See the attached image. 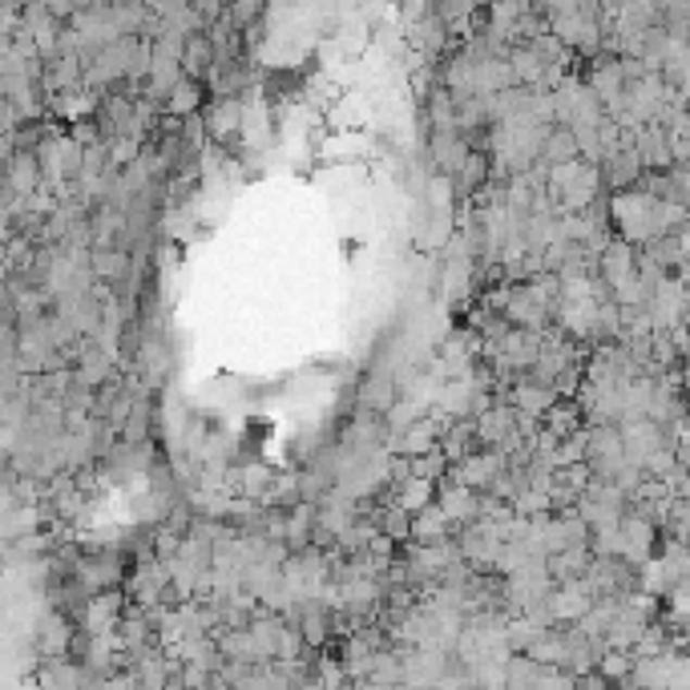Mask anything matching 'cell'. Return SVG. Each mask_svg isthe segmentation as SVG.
I'll list each match as a JSON object with an SVG mask.
<instances>
[{
    "instance_id": "9a60e30c",
    "label": "cell",
    "mask_w": 690,
    "mask_h": 690,
    "mask_svg": "<svg viewBox=\"0 0 690 690\" xmlns=\"http://www.w3.org/2000/svg\"><path fill=\"white\" fill-rule=\"evenodd\" d=\"M89 267H93L98 279L113 283L122 279V275H129V254L122 247H98V251L89 254Z\"/></svg>"
},
{
    "instance_id": "4fadbf2b",
    "label": "cell",
    "mask_w": 690,
    "mask_h": 690,
    "mask_svg": "<svg viewBox=\"0 0 690 690\" xmlns=\"http://www.w3.org/2000/svg\"><path fill=\"white\" fill-rule=\"evenodd\" d=\"M412 541L416 545H440V541H456V525L440 513V505L424 509L412 517Z\"/></svg>"
},
{
    "instance_id": "d6986e66",
    "label": "cell",
    "mask_w": 690,
    "mask_h": 690,
    "mask_svg": "<svg viewBox=\"0 0 690 690\" xmlns=\"http://www.w3.org/2000/svg\"><path fill=\"white\" fill-rule=\"evenodd\" d=\"M663 529H666V537H670V541H682V545H690V497H675V501H670Z\"/></svg>"
},
{
    "instance_id": "7a4b0ae2",
    "label": "cell",
    "mask_w": 690,
    "mask_h": 690,
    "mask_svg": "<svg viewBox=\"0 0 690 690\" xmlns=\"http://www.w3.org/2000/svg\"><path fill=\"white\" fill-rule=\"evenodd\" d=\"M647 178V166L642 158L635 154V146H626L618 154H610L602 162V183H606V195H626V190H638Z\"/></svg>"
},
{
    "instance_id": "5b68a950",
    "label": "cell",
    "mask_w": 690,
    "mask_h": 690,
    "mask_svg": "<svg viewBox=\"0 0 690 690\" xmlns=\"http://www.w3.org/2000/svg\"><path fill=\"white\" fill-rule=\"evenodd\" d=\"M557 400L562 396L553 392L550 384H537L534 376H522V380L513 384V392H509V404L522 412V416H529V421H545Z\"/></svg>"
},
{
    "instance_id": "8fae6325",
    "label": "cell",
    "mask_w": 690,
    "mask_h": 690,
    "mask_svg": "<svg viewBox=\"0 0 690 690\" xmlns=\"http://www.w3.org/2000/svg\"><path fill=\"white\" fill-rule=\"evenodd\" d=\"M541 428L550 432L553 440H574L586 432V409H581L578 400H557L550 409V416L541 421Z\"/></svg>"
},
{
    "instance_id": "3957f363",
    "label": "cell",
    "mask_w": 690,
    "mask_h": 690,
    "mask_svg": "<svg viewBox=\"0 0 690 690\" xmlns=\"http://www.w3.org/2000/svg\"><path fill=\"white\" fill-rule=\"evenodd\" d=\"M480 501H485V493H473V489L456 485V480H444V485H440V493H437L440 513H444L456 529L480 522Z\"/></svg>"
},
{
    "instance_id": "9c48e42d",
    "label": "cell",
    "mask_w": 690,
    "mask_h": 690,
    "mask_svg": "<svg viewBox=\"0 0 690 690\" xmlns=\"http://www.w3.org/2000/svg\"><path fill=\"white\" fill-rule=\"evenodd\" d=\"M428 154H432V162H437V174H444V178H456L461 170H465V162L477 150L465 141V134H432V141H428Z\"/></svg>"
},
{
    "instance_id": "ba28073f",
    "label": "cell",
    "mask_w": 690,
    "mask_h": 690,
    "mask_svg": "<svg viewBox=\"0 0 690 690\" xmlns=\"http://www.w3.org/2000/svg\"><path fill=\"white\" fill-rule=\"evenodd\" d=\"M33 642H37V650H41L49 663H65V654H70V642H73L70 618H65L61 610L45 614V618L37 622V635H33Z\"/></svg>"
},
{
    "instance_id": "7c38bea8",
    "label": "cell",
    "mask_w": 690,
    "mask_h": 690,
    "mask_svg": "<svg viewBox=\"0 0 690 690\" xmlns=\"http://www.w3.org/2000/svg\"><path fill=\"white\" fill-rule=\"evenodd\" d=\"M541 162L550 170L557 166H574V162H581V141L578 134L569 126H550V134H545V146H541Z\"/></svg>"
},
{
    "instance_id": "277c9868",
    "label": "cell",
    "mask_w": 690,
    "mask_h": 690,
    "mask_svg": "<svg viewBox=\"0 0 690 690\" xmlns=\"http://www.w3.org/2000/svg\"><path fill=\"white\" fill-rule=\"evenodd\" d=\"M242 101L239 98H214L206 105V117H202V129L211 134V141L226 146V141H235L242 134Z\"/></svg>"
},
{
    "instance_id": "6da1fadb",
    "label": "cell",
    "mask_w": 690,
    "mask_h": 690,
    "mask_svg": "<svg viewBox=\"0 0 690 690\" xmlns=\"http://www.w3.org/2000/svg\"><path fill=\"white\" fill-rule=\"evenodd\" d=\"M509 473V456L505 452H493V449H477L468 452L465 461H456L449 473V480L456 485H465L473 493H493V485Z\"/></svg>"
},
{
    "instance_id": "8992f818",
    "label": "cell",
    "mask_w": 690,
    "mask_h": 690,
    "mask_svg": "<svg viewBox=\"0 0 690 690\" xmlns=\"http://www.w3.org/2000/svg\"><path fill=\"white\" fill-rule=\"evenodd\" d=\"M598 267H602V279H606L610 291H618V287H626L630 279H638V247H630L626 239H614L606 251H602Z\"/></svg>"
},
{
    "instance_id": "ac0fdd59",
    "label": "cell",
    "mask_w": 690,
    "mask_h": 690,
    "mask_svg": "<svg viewBox=\"0 0 690 690\" xmlns=\"http://www.w3.org/2000/svg\"><path fill=\"white\" fill-rule=\"evenodd\" d=\"M372 522L388 541H412V517L404 509H380V513H372Z\"/></svg>"
},
{
    "instance_id": "2e32d148",
    "label": "cell",
    "mask_w": 690,
    "mask_h": 690,
    "mask_svg": "<svg viewBox=\"0 0 690 690\" xmlns=\"http://www.w3.org/2000/svg\"><path fill=\"white\" fill-rule=\"evenodd\" d=\"M198 105H202V85L186 77V81L178 85V89H174V93L166 98L162 113H166V117H174V122H186V117H190V113H195Z\"/></svg>"
},
{
    "instance_id": "ffe728a7",
    "label": "cell",
    "mask_w": 690,
    "mask_h": 690,
    "mask_svg": "<svg viewBox=\"0 0 690 690\" xmlns=\"http://www.w3.org/2000/svg\"><path fill=\"white\" fill-rule=\"evenodd\" d=\"M428 198H432V211L449 214L452 211V198H456V183H452V178H444V174H437V178L428 183Z\"/></svg>"
},
{
    "instance_id": "5bb4252c",
    "label": "cell",
    "mask_w": 690,
    "mask_h": 690,
    "mask_svg": "<svg viewBox=\"0 0 690 690\" xmlns=\"http://www.w3.org/2000/svg\"><path fill=\"white\" fill-rule=\"evenodd\" d=\"M437 485L432 480H421V477H409L404 485H396V497H392V505L396 509H404L409 517H416V513H424V509H432L437 505Z\"/></svg>"
},
{
    "instance_id": "52a82bcc",
    "label": "cell",
    "mask_w": 690,
    "mask_h": 690,
    "mask_svg": "<svg viewBox=\"0 0 690 690\" xmlns=\"http://www.w3.org/2000/svg\"><path fill=\"white\" fill-rule=\"evenodd\" d=\"M4 183H9V195L13 198H28V202H33V195H37L45 183V166H41V158H37V150H21V154L9 158Z\"/></svg>"
},
{
    "instance_id": "30bf717a",
    "label": "cell",
    "mask_w": 690,
    "mask_h": 690,
    "mask_svg": "<svg viewBox=\"0 0 690 690\" xmlns=\"http://www.w3.org/2000/svg\"><path fill=\"white\" fill-rule=\"evenodd\" d=\"M211 70H218V49H214L211 33H206V28H202V33H190L183 49V73L190 81H198V77H206Z\"/></svg>"
},
{
    "instance_id": "e0dca14e",
    "label": "cell",
    "mask_w": 690,
    "mask_h": 690,
    "mask_svg": "<svg viewBox=\"0 0 690 690\" xmlns=\"http://www.w3.org/2000/svg\"><path fill=\"white\" fill-rule=\"evenodd\" d=\"M73 376H77L81 388H98V384L110 380V355L101 352V348H89V352L77 360V372H73Z\"/></svg>"
}]
</instances>
